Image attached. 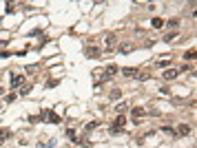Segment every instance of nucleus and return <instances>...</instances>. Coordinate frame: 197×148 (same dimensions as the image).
<instances>
[{
	"label": "nucleus",
	"mask_w": 197,
	"mask_h": 148,
	"mask_svg": "<svg viewBox=\"0 0 197 148\" xmlns=\"http://www.w3.org/2000/svg\"><path fill=\"white\" fill-rule=\"evenodd\" d=\"M7 137H11V130H9V128H0V144L5 142Z\"/></svg>",
	"instance_id": "9"
},
{
	"label": "nucleus",
	"mask_w": 197,
	"mask_h": 148,
	"mask_svg": "<svg viewBox=\"0 0 197 148\" xmlns=\"http://www.w3.org/2000/svg\"><path fill=\"white\" fill-rule=\"evenodd\" d=\"M155 64H157V66H162V69H164V66H168V64H171V58H160V60L155 62Z\"/></svg>",
	"instance_id": "11"
},
{
	"label": "nucleus",
	"mask_w": 197,
	"mask_h": 148,
	"mask_svg": "<svg viewBox=\"0 0 197 148\" xmlns=\"http://www.w3.org/2000/svg\"><path fill=\"white\" fill-rule=\"evenodd\" d=\"M195 58H197V51H195V49H191V51L186 53V60H195Z\"/></svg>",
	"instance_id": "20"
},
{
	"label": "nucleus",
	"mask_w": 197,
	"mask_h": 148,
	"mask_svg": "<svg viewBox=\"0 0 197 148\" xmlns=\"http://www.w3.org/2000/svg\"><path fill=\"white\" fill-rule=\"evenodd\" d=\"M122 75H126V78H133V75H137V69H131V66H126V69H122Z\"/></svg>",
	"instance_id": "7"
},
{
	"label": "nucleus",
	"mask_w": 197,
	"mask_h": 148,
	"mask_svg": "<svg viewBox=\"0 0 197 148\" xmlns=\"http://www.w3.org/2000/svg\"><path fill=\"white\" fill-rule=\"evenodd\" d=\"M31 89H33V84H22V89H20V95H27Z\"/></svg>",
	"instance_id": "16"
},
{
	"label": "nucleus",
	"mask_w": 197,
	"mask_h": 148,
	"mask_svg": "<svg viewBox=\"0 0 197 148\" xmlns=\"http://www.w3.org/2000/svg\"><path fill=\"white\" fill-rule=\"evenodd\" d=\"M177 75H179V71H177V69H168V71H164V80H175Z\"/></svg>",
	"instance_id": "4"
},
{
	"label": "nucleus",
	"mask_w": 197,
	"mask_h": 148,
	"mask_svg": "<svg viewBox=\"0 0 197 148\" xmlns=\"http://www.w3.org/2000/svg\"><path fill=\"white\" fill-rule=\"evenodd\" d=\"M106 44H109V51H113V44H115V35L113 33L106 35Z\"/></svg>",
	"instance_id": "10"
},
{
	"label": "nucleus",
	"mask_w": 197,
	"mask_h": 148,
	"mask_svg": "<svg viewBox=\"0 0 197 148\" xmlns=\"http://www.w3.org/2000/svg\"><path fill=\"white\" fill-rule=\"evenodd\" d=\"M66 137H69L73 144H84V139L78 137V130H76V128H69V130H66Z\"/></svg>",
	"instance_id": "2"
},
{
	"label": "nucleus",
	"mask_w": 197,
	"mask_h": 148,
	"mask_svg": "<svg viewBox=\"0 0 197 148\" xmlns=\"http://www.w3.org/2000/svg\"><path fill=\"white\" fill-rule=\"evenodd\" d=\"M111 135H122V128H117V126H111Z\"/></svg>",
	"instance_id": "23"
},
{
	"label": "nucleus",
	"mask_w": 197,
	"mask_h": 148,
	"mask_svg": "<svg viewBox=\"0 0 197 148\" xmlns=\"http://www.w3.org/2000/svg\"><path fill=\"white\" fill-rule=\"evenodd\" d=\"M175 38H177V33H166V35H164V40H166V42H173Z\"/></svg>",
	"instance_id": "21"
},
{
	"label": "nucleus",
	"mask_w": 197,
	"mask_h": 148,
	"mask_svg": "<svg viewBox=\"0 0 197 148\" xmlns=\"http://www.w3.org/2000/svg\"><path fill=\"white\" fill-rule=\"evenodd\" d=\"M115 73H117V66H115V64H109V66H106V71H104L106 80H109V78H113Z\"/></svg>",
	"instance_id": "5"
},
{
	"label": "nucleus",
	"mask_w": 197,
	"mask_h": 148,
	"mask_svg": "<svg viewBox=\"0 0 197 148\" xmlns=\"http://www.w3.org/2000/svg\"><path fill=\"white\" fill-rule=\"evenodd\" d=\"M22 80H25L22 75H13V78H11V84H13V86H20V84H22Z\"/></svg>",
	"instance_id": "14"
},
{
	"label": "nucleus",
	"mask_w": 197,
	"mask_h": 148,
	"mask_svg": "<svg viewBox=\"0 0 197 148\" xmlns=\"http://www.w3.org/2000/svg\"><path fill=\"white\" fill-rule=\"evenodd\" d=\"M120 95H122V93H120V91H117V89H115V91H111V97H113V99H117V97H120Z\"/></svg>",
	"instance_id": "24"
},
{
	"label": "nucleus",
	"mask_w": 197,
	"mask_h": 148,
	"mask_svg": "<svg viewBox=\"0 0 197 148\" xmlns=\"http://www.w3.org/2000/svg\"><path fill=\"white\" fill-rule=\"evenodd\" d=\"M120 51H122V53H131L133 47H131V44H122V47H120Z\"/></svg>",
	"instance_id": "18"
},
{
	"label": "nucleus",
	"mask_w": 197,
	"mask_h": 148,
	"mask_svg": "<svg viewBox=\"0 0 197 148\" xmlns=\"http://www.w3.org/2000/svg\"><path fill=\"white\" fill-rule=\"evenodd\" d=\"M162 133H166V135H171V137H173V135H177V133H175V130H173V128H171V126H164V128H162Z\"/></svg>",
	"instance_id": "19"
},
{
	"label": "nucleus",
	"mask_w": 197,
	"mask_h": 148,
	"mask_svg": "<svg viewBox=\"0 0 197 148\" xmlns=\"http://www.w3.org/2000/svg\"><path fill=\"white\" fill-rule=\"evenodd\" d=\"M40 119H47V122H51V124H60L62 122V117H60V115H56L53 111H44V113L40 115Z\"/></svg>",
	"instance_id": "1"
},
{
	"label": "nucleus",
	"mask_w": 197,
	"mask_h": 148,
	"mask_svg": "<svg viewBox=\"0 0 197 148\" xmlns=\"http://www.w3.org/2000/svg\"><path fill=\"white\" fill-rule=\"evenodd\" d=\"M84 53L89 55V58H100V49H95V47H86Z\"/></svg>",
	"instance_id": "3"
},
{
	"label": "nucleus",
	"mask_w": 197,
	"mask_h": 148,
	"mask_svg": "<svg viewBox=\"0 0 197 148\" xmlns=\"http://www.w3.org/2000/svg\"><path fill=\"white\" fill-rule=\"evenodd\" d=\"M124 124H126V117H124V115H117V117H115V124H113V126H117V128H122Z\"/></svg>",
	"instance_id": "8"
},
{
	"label": "nucleus",
	"mask_w": 197,
	"mask_h": 148,
	"mask_svg": "<svg viewBox=\"0 0 197 148\" xmlns=\"http://www.w3.org/2000/svg\"><path fill=\"white\" fill-rule=\"evenodd\" d=\"M131 115H133V117H144L146 111L142 109V106H135V109H131Z\"/></svg>",
	"instance_id": "6"
},
{
	"label": "nucleus",
	"mask_w": 197,
	"mask_h": 148,
	"mask_svg": "<svg viewBox=\"0 0 197 148\" xmlns=\"http://www.w3.org/2000/svg\"><path fill=\"white\" fill-rule=\"evenodd\" d=\"M97 126H100V122H97V119H93V122H89V124H86V130H95Z\"/></svg>",
	"instance_id": "15"
},
{
	"label": "nucleus",
	"mask_w": 197,
	"mask_h": 148,
	"mask_svg": "<svg viewBox=\"0 0 197 148\" xmlns=\"http://www.w3.org/2000/svg\"><path fill=\"white\" fill-rule=\"evenodd\" d=\"M164 27V20L162 18H153V29H162Z\"/></svg>",
	"instance_id": "13"
},
{
	"label": "nucleus",
	"mask_w": 197,
	"mask_h": 148,
	"mask_svg": "<svg viewBox=\"0 0 197 148\" xmlns=\"http://www.w3.org/2000/svg\"><path fill=\"white\" fill-rule=\"evenodd\" d=\"M177 135H184V137H186V135H191V126L182 124V126H179V133H177Z\"/></svg>",
	"instance_id": "12"
},
{
	"label": "nucleus",
	"mask_w": 197,
	"mask_h": 148,
	"mask_svg": "<svg viewBox=\"0 0 197 148\" xmlns=\"http://www.w3.org/2000/svg\"><path fill=\"white\" fill-rule=\"evenodd\" d=\"M5 102H7V104L16 102V93H7V95H5Z\"/></svg>",
	"instance_id": "17"
},
{
	"label": "nucleus",
	"mask_w": 197,
	"mask_h": 148,
	"mask_svg": "<svg viewBox=\"0 0 197 148\" xmlns=\"http://www.w3.org/2000/svg\"><path fill=\"white\" fill-rule=\"evenodd\" d=\"M53 144H56V142H47V144H38V148H53Z\"/></svg>",
	"instance_id": "22"
}]
</instances>
